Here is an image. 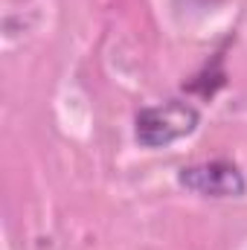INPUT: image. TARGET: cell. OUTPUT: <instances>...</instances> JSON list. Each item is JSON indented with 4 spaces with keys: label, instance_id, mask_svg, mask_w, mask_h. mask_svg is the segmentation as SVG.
Returning a JSON list of instances; mask_svg holds the SVG:
<instances>
[{
    "label": "cell",
    "instance_id": "cell-1",
    "mask_svg": "<svg viewBox=\"0 0 247 250\" xmlns=\"http://www.w3.org/2000/svg\"><path fill=\"white\" fill-rule=\"evenodd\" d=\"M201 123L195 105L184 99H169L163 105H148L134 120V137L143 148H166L189 137Z\"/></svg>",
    "mask_w": 247,
    "mask_h": 250
},
{
    "label": "cell",
    "instance_id": "cell-2",
    "mask_svg": "<svg viewBox=\"0 0 247 250\" xmlns=\"http://www.w3.org/2000/svg\"><path fill=\"white\" fill-rule=\"evenodd\" d=\"M178 184L201 198H242L247 192V181L242 169L230 160H206V163H195L184 166L178 172Z\"/></svg>",
    "mask_w": 247,
    "mask_h": 250
}]
</instances>
